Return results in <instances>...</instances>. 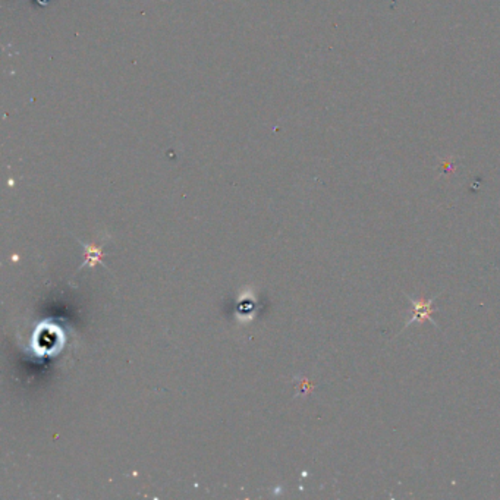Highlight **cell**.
<instances>
[{
  "mask_svg": "<svg viewBox=\"0 0 500 500\" xmlns=\"http://www.w3.org/2000/svg\"><path fill=\"white\" fill-rule=\"evenodd\" d=\"M62 344H63V333L61 332L59 328L51 326L49 323L40 324L37 328V332L34 333V339H33V348L34 353H37L38 355L55 353V350L61 349Z\"/></svg>",
  "mask_w": 500,
  "mask_h": 500,
  "instance_id": "obj_1",
  "label": "cell"
},
{
  "mask_svg": "<svg viewBox=\"0 0 500 500\" xmlns=\"http://www.w3.org/2000/svg\"><path fill=\"white\" fill-rule=\"evenodd\" d=\"M411 304H412V312H411V318L408 320V323L405 324L403 329L410 328L412 323H424V321H430L433 326L437 328L436 321L431 318V314L436 313V308H435V298L433 300H424V298H412V296L407 295Z\"/></svg>",
  "mask_w": 500,
  "mask_h": 500,
  "instance_id": "obj_2",
  "label": "cell"
},
{
  "mask_svg": "<svg viewBox=\"0 0 500 500\" xmlns=\"http://www.w3.org/2000/svg\"><path fill=\"white\" fill-rule=\"evenodd\" d=\"M81 247H83L86 250V261L81 264L79 270L84 268V267H94L97 263H103V250L102 247H97L96 244H83V242H79ZM106 267V266H104Z\"/></svg>",
  "mask_w": 500,
  "mask_h": 500,
  "instance_id": "obj_3",
  "label": "cell"
}]
</instances>
